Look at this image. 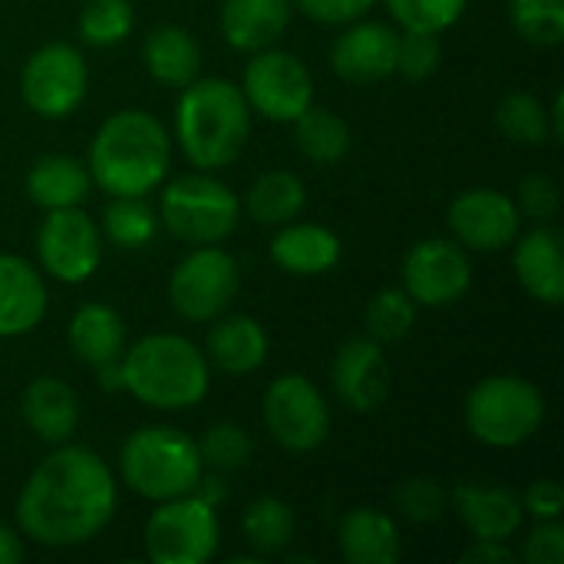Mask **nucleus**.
Segmentation results:
<instances>
[{
	"label": "nucleus",
	"instance_id": "f257e3e1",
	"mask_svg": "<svg viewBox=\"0 0 564 564\" xmlns=\"http://www.w3.org/2000/svg\"><path fill=\"white\" fill-rule=\"evenodd\" d=\"M116 512L112 469L83 446L50 453L23 482L17 522L43 549H76L96 539Z\"/></svg>",
	"mask_w": 564,
	"mask_h": 564
},
{
	"label": "nucleus",
	"instance_id": "f03ea898",
	"mask_svg": "<svg viewBox=\"0 0 564 564\" xmlns=\"http://www.w3.org/2000/svg\"><path fill=\"white\" fill-rule=\"evenodd\" d=\"M172 145L165 126L145 109L109 116L89 145V178L112 198H142L169 172Z\"/></svg>",
	"mask_w": 564,
	"mask_h": 564
},
{
	"label": "nucleus",
	"instance_id": "7ed1b4c3",
	"mask_svg": "<svg viewBox=\"0 0 564 564\" xmlns=\"http://www.w3.org/2000/svg\"><path fill=\"white\" fill-rule=\"evenodd\" d=\"M251 132V106L241 86L228 79H192L182 86L175 109V135L195 169L231 165Z\"/></svg>",
	"mask_w": 564,
	"mask_h": 564
},
{
	"label": "nucleus",
	"instance_id": "20e7f679",
	"mask_svg": "<svg viewBox=\"0 0 564 564\" xmlns=\"http://www.w3.org/2000/svg\"><path fill=\"white\" fill-rule=\"evenodd\" d=\"M126 390L152 410H188L208 393V360L178 334H149L119 357Z\"/></svg>",
	"mask_w": 564,
	"mask_h": 564
},
{
	"label": "nucleus",
	"instance_id": "39448f33",
	"mask_svg": "<svg viewBox=\"0 0 564 564\" xmlns=\"http://www.w3.org/2000/svg\"><path fill=\"white\" fill-rule=\"evenodd\" d=\"M122 482L152 502L188 496L202 486L205 463L198 443L175 426H145L135 430L119 453Z\"/></svg>",
	"mask_w": 564,
	"mask_h": 564
},
{
	"label": "nucleus",
	"instance_id": "423d86ee",
	"mask_svg": "<svg viewBox=\"0 0 564 564\" xmlns=\"http://www.w3.org/2000/svg\"><path fill=\"white\" fill-rule=\"evenodd\" d=\"M545 423V397L522 377H486L466 397L469 433L496 449L529 443Z\"/></svg>",
	"mask_w": 564,
	"mask_h": 564
},
{
	"label": "nucleus",
	"instance_id": "0eeeda50",
	"mask_svg": "<svg viewBox=\"0 0 564 564\" xmlns=\"http://www.w3.org/2000/svg\"><path fill=\"white\" fill-rule=\"evenodd\" d=\"M238 218V195L212 175H178L162 192V225L185 245H221Z\"/></svg>",
	"mask_w": 564,
	"mask_h": 564
},
{
	"label": "nucleus",
	"instance_id": "6e6552de",
	"mask_svg": "<svg viewBox=\"0 0 564 564\" xmlns=\"http://www.w3.org/2000/svg\"><path fill=\"white\" fill-rule=\"evenodd\" d=\"M218 539V512L198 492L159 502L145 522V555L155 564H205Z\"/></svg>",
	"mask_w": 564,
	"mask_h": 564
},
{
	"label": "nucleus",
	"instance_id": "1a4fd4ad",
	"mask_svg": "<svg viewBox=\"0 0 564 564\" xmlns=\"http://www.w3.org/2000/svg\"><path fill=\"white\" fill-rule=\"evenodd\" d=\"M238 288V261L215 245H198L175 264L169 278V301L185 321H218L235 304Z\"/></svg>",
	"mask_w": 564,
	"mask_h": 564
},
{
	"label": "nucleus",
	"instance_id": "9d476101",
	"mask_svg": "<svg viewBox=\"0 0 564 564\" xmlns=\"http://www.w3.org/2000/svg\"><path fill=\"white\" fill-rule=\"evenodd\" d=\"M261 413L274 443L291 453H314L330 433L327 400L304 373L278 377L264 390Z\"/></svg>",
	"mask_w": 564,
	"mask_h": 564
},
{
	"label": "nucleus",
	"instance_id": "9b49d317",
	"mask_svg": "<svg viewBox=\"0 0 564 564\" xmlns=\"http://www.w3.org/2000/svg\"><path fill=\"white\" fill-rule=\"evenodd\" d=\"M89 69L76 46L69 43H46L40 46L20 76L23 102L43 119H63L79 109L86 99Z\"/></svg>",
	"mask_w": 564,
	"mask_h": 564
},
{
	"label": "nucleus",
	"instance_id": "f8f14e48",
	"mask_svg": "<svg viewBox=\"0 0 564 564\" xmlns=\"http://www.w3.org/2000/svg\"><path fill=\"white\" fill-rule=\"evenodd\" d=\"M241 93L258 116L294 122L314 102V79L294 53L268 46L245 66Z\"/></svg>",
	"mask_w": 564,
	"mask_h": 564
},
{
	"label": "nucleus",
	"instance_id": "ddd939ff",
	"mask_svg": "<svg viewBox=\"0 0 564 564\" xmlns=\"http://www.w3.org/2000/svg\"><path fill=\"white\" fill-rule=\"evenodd\" d=\"M36 254L46 274L63 284H83L102 261V238L96 221L73 208H53L36 231Z\"/></svg>",
	"mask_w": 564,
	"mask_h": 564
},
{
	"label": "nucleus",
	"instance_id": "4468645a",
	"mask_svg": "<svg viewBox=\"0 0 564 564\" xmlns=\"http://www.w3.org/2000/svg\"><path fill=\"white\" fill-rule=\"evenodd\" d=\"M473 284V264L459 241L426 238L403 258V291L423 307H449Z\"/></svg>",
	"mask_w": 564,
	"mask_h": 564
},
{
	"label": "nucleus",
	"instance_id": "2eb2a0df",
	"mask_svg": "<svg viewBox=\"0 0 564 564\" xmlns=\"http://www.w3.org/2000/svg\"><path fill=\"white\" fill-rule=\"evenodd\" d=\"M449 228L463 248L502 251L519 235V208L499 188H469L449 205Z\"/></svg>",
	"mask_w": 564,
	"mask_h": 564
},
{
	"label": "nucleus",
	"instance_id": "dca6fc26",
	"mask_svg": "<svg viewBox=\"0 0 564 564\" xmlns=\"http://www.w3.org/2000/svg\"><path fill=\"white\" fill-rule=\"evenodd\" d=\"M400 33L387 23H350L330 46V66L347 83H377L397 73Z\"/></svg>",
	"mask_w": 564,
	"mask_h": 564
},
{
	"label": "nucleus",
	"instance_id": "f3484780",
	"mask_svg": "<svg viewBox=\"0 0 564 564\" xmlns=\"http://www.w3.org/2000/svg\"><path fill=\"white\" fill-rule=\"evenodd\" d=\"M334 390L354 413L383 406L390 393V364L373 337H350L334 357Z\"/></svg>",
	"mask_w": 564,
	"mask_h": 564
},
{
	"label": "nucleus",
	"instance_id": "a211bd4d",
	"mask_svg": "<svg viewBox=\"0 0 564 564\" xmlns=\"http://www.w3.org/2000/svg\"><path fill=\"white\" fill-rule=\"evenodd\" d=\"M516 274L522 288L542 301L558 307L564 301V238L555 225L532 228L516 245Z\"/></svg>",
	"mask_w": 564,
	"mask_h": 564
},
{
	"label": "nucleus",
	"instance_id": "6ab92c4d",
	"mask_svg": "<svg viewBox=\"0 0 564 564\" xmlns=\"http://www.w3.org/2000/svg\"><path fill=\"white\" fill-rule=\"evenodd\" d=\"M46 314V284L17 254H0V337L30 334Z\"/></svg>",
	"mask_w": 564,
	"mask_h": 564
},
{
	"label": "nucleus",
	"instance_id": "aec40b11",
	"mask_svg": "<svg viewBox=\"0 0 564 564\" xmlns=\"http://www.w3.org/2000/svg\"><path fill=\"white\" fill-rule=\"evenodd\" d=\"M20 410H23V423L30 426V433L53 446L66 443L79 426V400L73 387L56 377H36L23 390Z\"/></svg>",
	"mask_w": 564,
	"mask_h": 564
},
{
	"label": "nucleus",
	"instance_id": "412c9836",
	"mask_svg": "<svg viewBox=\"0 0 564 564\" xmlns=\"http://www.w3.org/2000/svg\"><path fill=\"white\" fill-rule=\"evenodd\" d=\"M453 502H456L466 529L476 539H489V542L512 539L525 519L522 499L499 486H459L453 492Z\"/></svg>",
	"mask_w": 564,
	"mask_h": 564
},
{
	"label": "nucleus",
	"instance_id": "4be33fe9",
	"mask_svg": "<svg viewBox=\"0 0 564 564\" xmlns=\"http://www.w3.org/2000/svg\"><path fill=\"white\" fill-rule=\"evenodd\" d=\"M291 7V0H225L218 17L221 33L235 50H268L288 30Z\"/></svg>",
	"mask_w": 564,
	"mask_h": 564
},
{
	"label": "nucleus",
	"instance_id": "5701e85b",
	"mask_svg": "<svg viewBox=\"0 0 564 564\" xmlns=\"http://www.w3.org/2000/svg\"><path fill=\"white\" fill-rule=\"evenodd\" d=\"M340 555L350 564H397L403 555L400 529L390 516L377 509H350L337 532Z\"/></svg>",
	"mask_w": 564,
	"mask_h": 564
},
{
	"label": "nucleus",
	"instance_id": "b1692460",
	"mask_svg": "<svg viewBox=\"0 0 564 564\" xmlns=\"http://www.w3.org/2000/svg\"><path fill=\"white\" fill-rule=\"evenodd\" d=\"M271 258L288 274H324L340 261V238L324 225H284L271 241Z\"/></svg>",
	"mask_w": 564,
	"mask_h": 564
},
{
	"label": "nucleus",
	"instance_id": "393cba45",
	"mask_svg": "<svg viewBox=\"0 0 564 564\" xmlns=\"http://www.w3.org/2000/svg\"><path fill=\"white\" fill-rule=\"evenodd\" d=\"M142 63L152 73V79H159L162 86L182 89L192 79H198L202 50L185 26L162 23V26L149 30L145 43H142Z\"/></svg>",
	"mask_w": 564,
	"mask_h": 564
},
{
	"label": "nucleus",
	"instance_id": "a878e982",
	"mask_svg": "<svg viewBox=\"0 0 564 564\" xmlns=\"http://www.w3.org/2000/svg\"><path fill=\"white\" fill-rule=\"evenodd\" d=\"M208 357L218 370L231 377L254 373L268 360V334L248 314L225 317L208 334Z\"/></svg>",
	"mask_w": 564,
	"mask_h": 564
},
{
	"label": "nucleus",
	"instance_id": "bb28decb",
	"mask_svg": "<svg viewBox=\"0 0 564 564\" xmlns=\"http://www.w3.org/2000/svg\"><path fill=\"white\" fill-rule=\"evenodd\" d=\"M26 195L46 212L73 208L89 195V169L73 155H43L26 172Z\"/></svg>",
	"mask_w": 564,
	"mask_h": 564
},
{
	"label": "nucleus",
	"instance_id": "cd10ccee",
	"mask_svg": "<svg viewBox=\"0 0 564 564\" xmlns=\"http://www.w3.org/2000/svg\"><path fill=\"white\" fill-rule=\"evenodd\" d=\"M69 347L89 367L119 360L126 350L122 317L109 304H83L69 321Z\"/></svg>",
	"mask_w": 564,
	"mask_h": 564
},
{
	"label": "nucleus",
	"instance_id": "c85d7f7f",
	"mask_svg": "<svg viewBox=\"0 0 564 564\" xmlns=\"http://www.w3.org/2000/svg\"><path fill=\"white\" fill-rule=\"evenodd\" d=\"M307 188L294 172H264L248 192V215L258 225H288L301 215Z\"/></svg>",
	"mask_w": 564,
	"mask_h": 564
},
{
	"label": "nucleus",
	"instance_id": "c756f323",
	"mask_svg": "<svg viewBox=\"0 0 564 564\" xmlns=\"http://www.w3.org/2000/svg\"><path fill=\"white\" fill-rule=\"evenodd\" d=\"M294 145L321 165L340 162L350 149V129L347 122L334 112V109H321V106H307L297 119H294Z\"/></svg>",
	"mask_w": 564,
	"mask_h": 564
},
{
	"label": "nucleus",
	"instance_id": "7c9ffc66",
	"mask_svg": "<svg viewBox=\"0 0 564 564\" xmlns=\"http://www.w3.org/2000/svg\"><path fill=\"white\" fill-rule=\"evenodd\" d=\"M294 529H297V519H294V509L274 496H261L254 499L245 516H241V532L248 539V545L258 552V558H271V555H281L291 539H294Z\"/></svg>",
	"mask_w": 564,
	"mask_h": 564
},
{
	"label": "nucleus",
	"instance_id": "2f4dec72",
	"mask_svg": "<svg viewBox=\"0 0 564 564\" xmlns=\"http://www.w3.org/2000/svg\"><path fill=\"white\" fill-rule=\"evenodd\" d=\"M496 126L506 139L522 145H545L552 142V122L549 109L532 93H509L496 106Z\"/></svg>",
	"mask_w": 564,
	"mask_h": 564
},
{
	"label": "nucleus",
	"instance_id": "473e14b6",
	"mask_svg": "<svg viewBox=\"0 0 564 564\" xmlns=\"http://www.w3.org/2000/svg\"><path fill=\"white\" fill-rule=\"evenodd\" d=\"M102 231L116 248H142L155 238L159 218L145 198H112L102 215Z\"/></svg>",
	"mask_w": 564,
	"mask_h": 564
},
{
	"label": "nucleus",
	"instance_id": "72a5a7b5",
	"mask_svg": "<svg viewBox=\"0 0 564 564\" xmlns=\"http://www.w3.org/2000/svg\"><path fill=\"white\" fill-rule=\"evenodd\" d=\"M135 10L129 0H86L79 10V36L89 46H116L132 33Z\"/></svg>",
	"mask_w": 564,
	"mask_h": 564
},
{
	"label": "nucleus",
	"instance_id": "f704fd0d",
	"mask_svg": "<svg viewBox=\"0 0 564 564\" xmlns=\"http://www.w3.org/2000/svg\"><path fill=\"white\" fill-rule=\"evenodd\" d=\"M416 321V301L403 288L380 291L367 307V330L377 344H397Z\"/></svg>",
	"mask_w": 564,
	"mask_h": 564
},
{
	"label": "nucleus",
	"instance_id": "c9c22d12",
	"mask_svg": "<svg viewBox=\"0 0 564 564\" xmlns=\"http://www.w3.org/2000/svg\"><path fill=\"white\" fill-rule=\"evenodd\" d=\"M512 26L535 46H558L564 40V0H512Z\"/></svg>",
	"mask_w": 564,
	"mask_h": 564
},
{
	"label": "nucleus",
	"instance_id": "e433bc0d",
	"mask_svg": "<svg viewBox=\"0 0 564 564\" xmlns=\"http://www.w3.org/2000/svg\"><path fill=\"white\" fill-rule=\"evenodd\" d=\"M198 456L215 473H235L251 459V436L238 423H215L205 430Z\"/></svg>",
	"mask_w": 564,
	"mask_h": 564
},
{
	"label": "nucleus",
	"instance_id": "4c0bfd02",
	"mask_svg": "<svg viewBox=\"0 0 564 564\" xmlns=\"http://www.w3.org/2000/svg\"><path fill=\"white\" fill-rule=\"evenodd\" d=\"M383 3L403 30L443 33L463 17L469 0H383Z\"/></svg>",
	"mask_w": 564,
	"mask_h": 564
},
{
	"label": "nucleus",
	"instance_id": "58836bf2",
	"mask_svg": "<svg viewBox=\"0 0 564 564\" xmlns=\"http://www.w3.org/2000/svg\"><path fill=\"white\" fill-rule=\"evenodd\" d=\"M443 59V46H440V33H426V30H406L400 33L397 43V73L410 83H423L440 69Z\"/></svg>",
	"mask_w": 564,
	"mask_h": 564
},
{
	"label": "nucleus",
	"instance_id": "ea45409f",
	"mask_svg": "<svg viewBox=\"0 0 564 564\" xmlns=\"http://www.w3.org/2000/svg\"><path fill=\"white\" fill-rule=\"evenodd\" d=\"M397 509L410 522H436L446 512V492L436 479H410L397 489Z\"/></svg>",
	"mask_w": 564,
	"mask_h": 564
},
{
	"label": "nucleus",
	"instance_id": "a19ab883",
	"mask_svg": "<svg viewBox=\"0 0 564 564\" xmlns=\"http://www.w3.org/2000/svg\"><path fill=\"white\" fill-rule=\"evenodd\" d=\"M519 205L532 221H552L562 208V192L549 175H529L519 185Z\"/></svg>",
	"mask_w": 564,
	"mask_h": 564
},
{
	"label": "nucleus",
	"instance_id": "79ce46f5",
	"mask_svg": "<svg viewBox=\"0 0 564 564\" xmlns=\"http://www.w3.org/2000/svg\"><path fill=\"white\" fill-rule=\"evenodd\" d=\"M522 558L529 564H562L564 562V525L562 519L539 522L525 539Z\"/></svg>",
	"mask_w": 564,
	"mask_h": 564
},
{
	"label": "nucleus",
	"instance_id": "37998d69",
	"mask_svg": "<svg viewBox=\"0 0 564 564\" xmlns=\"http://www.w3.org/2000/svg\"><path fill=\"white\" fill-rule=\"evenodd\" d=\"M291 3H297L301 13H307L317 23H354L377 0H291Z\"/></svg>",
	"mask_w": 564,
	"mask_h": 564
},
{
	"label": "nucleus",
	"instance_id": "c03bdc74",
	"mask_svg": "<svg viewBox=\"0 0 564 564\" xmlns=\"http://www.w3.org/2000/svg\"><path fill=\"white\" fill-rule=\"evenodd\" d=\"M522 509L525 516L539 519V522H549V519H562L564 509V492L555 479H539L529 486L525 499H522Z\"/></svg>",
	"mask_w": 564,
	"mask_h": 564
},
{
	"label": "nucleus",
	"instance_id": "a18cd8bd",
	"mask_svg": "<svg viewBox=\"0 0 564 564\" xmlns=\"http://www.w3.org/2000/svg\"><path fill=\"white\" fill-rule=\"evenodd\" d=\"M463 562L469 564H509L516 562V552L506 542H489V539H476L473 549H466Z\"/></svg>",
	"mask_w": 564,
	"mask_h": 564
},
{
	"label": "nucleus",
	"instance_id": "49530a36",
	"mask_svg": "<svg viewBox=\"0 0 564 564\" xmlns=\"http://www.w3.org/2000/svg\"><path fill=\"white\" fill-rule=\"evenodd\" d=\"M23 558V542L17 539L13 529L0 522V564H17Z\"/></svg>",
	"mask_w": 564,
	"mask_h": 564
},
{
	"label": "nucleus",
	"instance_id": "de8ad7c7",
	"mask_svg": "<svg viewBox=\"0 0 564 564\" xmlns=\"http://www.w3.org/2000/svg\"><path fill=\"white\" fill-rule=\"evenodd\" d=\"M96 373H99V387H102V390H109V393H116V390H126V380H122V364H119V360L99 364V367H96Z\"/></svg>",
	"mask_w": 564,
	"mask_h": 564
},
{
	"label": "nucleus",
	"instance_id": "09e8293b",
	"mask_svg": "<svg viewBox=\"0 0 564 564\" xmlns=\"http://www.w3.org/2000/svg\"><path fill=\"white\" fill-rule=\"evenodd\" d=\"M564 99L562 96H555V102H552V109H549V122H552V139H562L564 135Z\"/></svg>",
	"mask_w": 564,
	"mask_h": 564
}]
</instances>
